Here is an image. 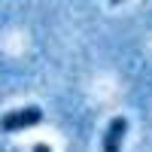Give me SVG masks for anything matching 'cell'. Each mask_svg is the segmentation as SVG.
Returning a JSON list of instances; mask_svg holds the SVG:
<instances>
[{
	"label": "cell",
	"instance_id": "cell-1",
	"mask_svg": "<svg viewBox=\"0 0 152 152\" xmlns=\"http://www.w3.org/2000/svg\"><path fill=\"white\" fill-rule=\"evenodd\" d=\"M43 122V110L40 107H21V110H12L9 116H3V131H21V128H31V125H40Z\"/></svg>",
	"mask_w": 152,
	"mask_h": 152
},
{
	"label": "cell",
	"instance_id": "cell-2",
	"mask_svg": "<svg viewBox=\"0 0 152 152\" xmlns=\"http://www.w3.org/2000/svg\"><path fill=\"white\" fill-rule=\"evenodd\" d=\"M125 134H128V119L116 116V119L107 125V131H104V146H100V149H104V152H119Z\"/></svg>",
	"mask_w": 152,
	"mask_h": 152
},
{
	"label": "cell",
	"instance_id": "cell-3",
	"mask_svg": "<svg viewBox=\"0 0 152 152\" xmlns=\"http://www.w3.org/2000/svg\"><path fill=\"white\" fill-rule=\"evenodd\" d=\"M34 152H52V149H49L46 143H37V146H34Z\"/></svg>",
	"mask_w": 152,
	"mask_h": 152
}]
</instances>
